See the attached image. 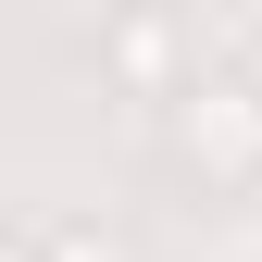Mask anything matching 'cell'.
<instances>
[{
  "mask_svg": "<svg viewBox=\"0 0 262 262\" xmlns=\"http://www.w3.org/2000/svg\"><path fill=\"white\" fill-rule=\"evenodd\" d=\"M175 162H187L200 187H262V88H250V75L175 88Z\"/></svg>",
  "mask_w": 262,
  "mask_h": 262,
  "instance_id": "6da1fadb",
  "label": "cell"
},
{
  "mask_svg": "<svg viewBox=\"0 0 262 262\" xmlns=\"http://www.w3.org/2000/svg\"><path fill=\"white\" fill-rule=\"evenodd\" d=\"M0 262H38V237H13V225H0Z\"/></svg>",
  "mask_w": 262,
  "mask_h": 262,
  "instance_id": "277c9868",
  "label": "cell"
},
{
  "mask_svg": "<svg viewBox=\"0 0 262 262\" xmlns=\"http://www.w3.org/2000/svg\"><path fill=\"white\" fill-rule=\"evenodd\" d=\"M38 262H138V250H125V225H100V212H62V225H38Z\"/></svg>",
  "mask_w": 262,
  "mask_h": 262,
  "instance_id": "3957f363",
  "label": "cell"
},
{
  "mask_svg": "<svg viewBox=\"0 0 262 262\" xmlns=\"http://www.w3.org/2000/svg\"><path fill=\"white\" fill-rule=\"evenodd\" d=\"M100 75L125 88V100H175L187 88V25L162 13V0H125V13L100 25Z\"/></svg>",
  "mask_w": 262,
  "mask_h": 262,
  "instance_id": "7a4b0ae2",
  "label": "cell"
}]
</instances>
